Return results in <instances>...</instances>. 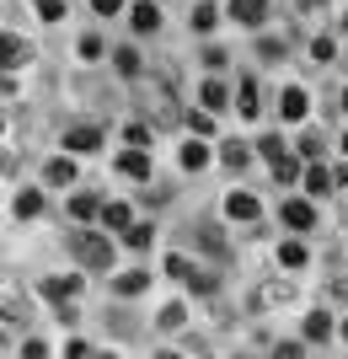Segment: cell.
<instances>
[{"mask_svg": "<svg viewBox=\"0 0 348 359\" xmlns=\"http://www.w3.org/2000/svg\"><path fill=\"white\" fill-rule=\"evenodd\" d=\"M76 257L91 263V269H107V263H113V241L97 236V231H81V236H76Z\"/></svg>", "mask_w": 348, "mask_h": 359, "instance_id": "6da1fadb", "label": "cell"}, {"mask_svg": "<svg viewBox=\"0 0 348 359\" xmlns=\"http://www.w3.org/2000/svg\"><path fill=\"white\" fill-rule=\"evenodd\" d=\"M284 225H295V231H311V225H316V210H311L305 198H289V204H284Z\"/></svg>", "mask_w": 348, "mask_h": 359, "instance_id": "7a4b0ae2", "label": "cell"}, {"mask_svg": "<svg viewBox=\"0 0 348 359\" xmlns=\"http://www.w3.org/2000/svg\"><path fill=\"white\" fill-rule=\"evenodd\" d=\"M97 145H102V129H91V123H81V129L64 135V150H97Z\"/></svg>", "mask_w": 348, "mask_h": 359, "instance_id": "3957f363", "label": "cell"}, {"mask_svg": "<svg viewBox=\"0 0 348 359\" xmlns=\"http://www.w3.org/2000/svg\"><path fill=\"white\" fill-rule=\"evenodd\" d=\"M225 215H230V220H258V198H252V194H230Z\"/></svg>", "mask_w": 348, "mask_h": 359, "instance_id": "277c9868", "label": "cell"}, {"mask_svg": "<svg viewBox=\"0 0 348 359\" xmlns=\"http://www.w3.org/2000/svg\"><path fill=\"white\" fill-rule=\"evenodd\" d=\"M263 6H268V0H230L236 22H246V27H258V22H263Z\"/></svg>", "mask_w": 348, "mask_h": 359, "instance_id": "5b68a950", "label": "cell"}, {"mask_svg": "<svg viewBox=\"0 0 348 359\" xmlns=\"http://www.w3.org/2000/svg\"><path fill=\"white\" fill-rule=\"evenodd\" d=\"M273 177H279V182H295V177H300V161H295V156H289V150H279V156H273Z\"/></svg>", "mask_w": 348, "mask_h": 359, "instance_id": "8992f818", "label": "cell"}, {"mask_svg": "<svg viewBox=\"0 0 348 359\" xmlns=\"http://www.w3.org/2000/svg\"><path fill=\"white\" fill-rule=\"evenodd\" d=\"M118 166L129 172V177H151V156H145V150H129V156H118Z\"/></svg>", "mask_w": 348, "mask_h": 359, "instance_id": "52a82bcc", "label": "cell"}, {"mask_svg": "<svg viewBox=\"0 0 348 359\" xmlns=\"http://www.w3.org/2000/svg\"><path fill=\"white\" fill-rule=\"evenodd\" d=\"M81 290V279H43V295L48 300H70Z\"/></svg>", "mask_w": 348, "mask_h": 359, "instance_id": "ba28073f", "label": "cell"}, {"mask_svg": "<svg viewBox=\"0 0 348 359\" xmlns=\"http://www.w3.org/2000/svg\"><path fill=\"white\" fill-rule=\"evenodd\" d=\"M198 102L209 107V113H220V107H225V86H220V81H204V91H198Z\"/></svg>", "mask_w": 348, "mask_h": 359, "instance_id": "9c48e42d", "label": "cell"}, {"mask_svg": "<svg viewBox=\"0 0 348 359\" xmlns=\"http://www.w3.org/2000/svg\"><path fill=\"white\" fill-rule=\"evenodd\" d=\"M327 332H333V316H327V311H311V316H305V338H316V344H321Z\"/></svg>", "mask_w": 348, "mask_h": 359, "instance_id": "30bf717a", "label": "cell"}, {"mask_svg": "<svg viewBox=\"0 0 348 359\" xmlns=\"http://www.w3.org/2000/svg\"><path fill=\"white\" fill-rule=\"evenodd\" d=\"M279 113H284V118H305V91H300V86H289V91H284V107H279Z\"/></svg>", "mask_w": 348, "mask_h": 359, "instance_id": "8fae6325", "label": "cell"}, {"mask_svg": "<svg viewBox=\"0 0 348 359\" xmlns=\"http://www.w3.org/2000/svg\"><path fill=\"white\" fill-rule=\"evenodd\" d=\"M258 81H242V118H258Z\"/></svg>", "mask_w": 348, "mask_h": 359, "instance_id": "7c38bea8", "label": "cell"}, {"mask_svg": "<svg viewBox=\"0 0 348 359\" xmlns=\"http://www.w3.org/2000/svg\"><path fill=\"white\" fill-rule=\"evenodd\" d=\"M97 210H102V204H97L91 194H76V198H70V215H76V220H91Z\"/></svg>", "mask_w": 348, "mask_h": 359, "instance_id": "4fadbf2b", "label": "cell"}, {"mask_svg": "<svg viewBox=\"0 0 348 359\" xmlns=\"http://www.w3.org/2000/svg\"><path fill=\"white\" fill-rule=\"evenodd\" d=\"M155 22H161L155 6H134V32H155Z\"/></svg>", "mask_w": 348, "mask_h": 359, "instance_id": "5bb4252c", "label": "cell"}, {"mask_svg": "<svg viewBox=\"0 0 348 359\" xmlns=\"http://www.w3.org/2000/svg\"><path fill=\"white\" fill-rule=\"evenodd\" d=\"M279 263H284V269H300V263H305V247H300V241H284V247H279Z\"/></svg>", "mask_w": 348, "mask_h": 359, "instance_id": "9a60e30c", "label": "cell"}, {"mask_svg": "<svg viewBox=\"0 0 348 359\" xmlns=\"http://www.w3.org/2000/svg\"><path fill=\"white\" fill-rule=\"evenodd\" d=\"M182 166H188V172H198V166H209V150H204V145L193 140V145L182 150Z\"/></svg>", "mask_w": 348, "mask_h": 359, "instance_id": "2e32d148", "label": "cell"}, {"mask_svg": "<svg viewBox=\"0 0 348 359\" xmlns=\"http://www.w3.org/2000/svg\"><path fill=\"white\" fill-rule=\"evenodd\" d=\"M38 210H43V194H16V215L22 220H32Z\"/></svg>", "mask_w": 348, "mask_h": 359, "instance_id": "e0dca14e", "label": "cell"}, {"mask_svg": "<svg viewBox=\"0 0 348 359\" xmlns=\"http://www.w3.org/2000/svg\"><path fill=\"white\" fill-rule=\"evenodd\" d=\"M220 156H225V166H230V172H242V166H246V145H242V140H230V145L220 150Z\"/></svg>", "mask_w": 348, "mask_h": 359, "instance_id": "ac0fdd59", "label": "cell"}, {"mask_svg": "<svg viewBox=\"0 0 348 359\" xmlns=\"http://www.w3.org/2000/svg\"><path fill=\"white\" fill-rule=\"evenodd\" d=\"M305 188H311V194H327V188H333V172L311 166V172H305Z\"/></svg>", "mask_w": 348, "mask_h": 359, "instance_id": "d6986e66", "label": "cell"}, {"mask_svg": "<svg viewBox=\"0 0 348 359\" xmlns=\"http://www.w3.org/2000/svg\"><path fill=\"white\" fill-rule=\"evenodd\" d=\"M107 225H113V231H129V204H107Z\"/></svg>", "mask_w": 348, "mask_h": 359, "instance_id": "ffe728a7", "label": "cell"}, {"mask_svg": "<svg viewBox=\"0 0 348 359\" xmlns=\"http://www.w3.org/2000/svg\"><path fill=\"white\" fill-rule=\"evenodd\" d=\"M118 75H129V81L139 75V54L134 48H118Z\"/></svg>", "mask_w": 348, "mask_h": 359, "instance_id": "44dd1931", "label": "cell"}, {"mask_svg": "<svg viewBox=\"0 0 348 359\" xmlns=\"http://www.w3.org/2000/svg\"><path fill=\"white\" fill-rule=\"evenodd\" d=\"M151 285V279H145V273H123L118 279V295H139V290Z\"/></svg>", "mask_w": 348, "mask_h": 359, "instance_id": "7402d4cb", "label": "cell"}, {"mask_svg": "<svg viewBox=\"0 0 348 359\" xmlns=\"http://www.w3.org/2000/svg\"><path fill=\"white\" fill-rule=\"evenodd\" d=\"M70 177H76V166L64 161V156H60V161H48V182H70Z\"/></svg>", "mask_w": 348, "mask_h": 359, "instance_id": "603a6c76", "label": "cell"}, {"mask_svg": "<svg viewBox=\"0 0 348 359\" xmlns=\"http://www.w3.org/2000/svg\"><path fill=\"white\" fill-rule=\"evenodd\" d=\"M167 273H172V279H188V285L198 279V273L188 269V257H167Z\"/></svg>", "mask_w": 348, "mask_h": 359, "instance_id": "cb8c5ba5", "label": "cell"}, {"mask_svg": "<svg viewBox=\"0 0 348 359\" xmlns=\"http://www.w3.org/2000/svg\"><path fill=\"white\" fill-rule=\"evenodd\" d=\"M151 236H155L151 225H129V236H123V241H129V247H151Z\"/></svg>", "mask_w": 348, "mask_h": 359, "instance_id": "d4e9b609", "label": "cell"}, {"mask_svg": "<svg viewBox=\"0 0 348 359\" xmlns=\"http://www.w3.org/2000/svg\"><path fill=\"white\" fill-rule=\"evenodd\" d=\"M32 6H38V16H48V22H60V16H64V0H32Z\"/></svg>", "mask_w": 348, "mask_h": 359, "instance_id": "484cf974", "label": "cell"}, {"mask_svg": "<svg viewBox=\"0 0 348 359\" xmlns=\"http://www.w3.org/2000/svg\"><path fill=\"white\" fill-rule=\"evenodd\" d=\"M193 27H198V32L214 27V6H198V11H193Z\"/></svg>", "mask_w": 348, "mask_h": 359, "instance_id": "4316f807", "label": "cell"}, {"mask_svg": "<svg viewBox=\"0 0 348 359\" xmlns=\"http://www.w3.org/2000/svg\"><path fill=\"white\" fill-rule=\"evenodd\" d=\"M22 60H27V48L16 43V38H6V65H22Z\"/></svg>", "mask_w": 348, "mask_h": 359, "instance_id": "83f0119b", "label": "cell"}, {"mask_svg": "<svg viewBox=\"0 0 348 359\" xmlns=\"http://www.w3.org/2000/svg\"><path fill=\"white\" fill-rule=\"evenodd\" d=\"M161 327H167V332L182 327V306H167V311H161Z\"/></svg>", "mask_w": 348, "mask_h": 359, "instance_id": "f1b7e54d", "label": "cell"}, {"mask_svg": "<svg viewBox=\"0 0 348 359\" xmlns=\"http://www.w3.org/2000/svg\"><path fill=\"white\" fill-rule=\"evenodd\" d=\"M81 54H86V60H102V38H81Z\"/></svg>", "mask_w": 348, "mask_h": 359, "instance_id": "f546056e", "label": "cell"}, {"mask_svg": "<svg viewBox=\"0 0 348 359\" xmlns=\"http://www.w3.org/2000/svg\"><path fill=\"white\" fill-rule=\"evenodd\" d=\"M311 54H316V65L333 60V38H316V43H311Z\"/></svg>", "mask_w": 348, "mask_h": 359, "instance_id": "4dcf8cb0", "label": "cell"}, {"mask_svg": "<svg viewBox=\"0 0 348 359\" xmlns=\"http://www.w3.org/2000/svg\"><path fill=\"white\" fill-rule=\"evenodd\" d=\"M258 150H263V156H268V161H273V156H279V150H284V140H279V135H268V140H263Z\"/></svg>", "mask_w": 348, "mask_h": 359, "instance_id": "1f68e13d", "label": "cell"}, {"mask_svg": "<svg viewBox=\"0 0 348 359\" xmlns=\"http://www.w3.org/2000/svg\"><path fill=\"white\" fill-rule=\"evenodd\" d=\"M300 156H321V135H305L300 140Z\"/></svg>", "mask_w": 348, "mask_h": 359, "instance_id": "d6a6232c", "label": "cell"}, {"mask_svg": "<svg viewBox=\"0 0 348 359\" xmlns=\"http://www.w3.org/2000/svg\"><path fill=\"white\" fill-rule=\"evenodd\" d=\"M118 6H123V0H91V11H97V16H113Z\"/></svg>", "mask_w": 348, "mask_h": 359, "instance_id": "836d02e7", "label": "cell"}, {"mask_svg": "<svg viewBox=\"0 0 348 359\" xmlns=\"http://www.w3.org/2000/svg\"><path fill=\"white\" fill-rule=\"evenodd\" d=\"M300 6H305V11H311V6H321V0H300Z\"/></svg>", "mask_w": 348, "mask_h": 359, "instance_id": "e575fe53", "label": "cell"}, {"mask_svg": "<svg viewBox=\"0 0 348 359\" xmlns=\"http://www.w3.org/2000/svg\"><path fill=\"white\" fill-rule=\"evenodd\" d=\"M343 113H348V91H343Z\"/></svg>", "mask_w": 348, "mask_h": 359, "instance_id": "d590c367", "label": "cell"}, {"mask_svg": "<svg viewBox=\"0 0 348 359\" xmlns=\"http://www.w3.org/2000/svg\"><path fill=\"white\" fill-rule=\"evenodd\" d=\"M343 338H348V322H343Z\"/></svg>", "mask_w": 348, "mask_h": 359, "instance_id": "8d00e7d4", "label": "cell"}, {"mask_svg": "<svg viewBox=\"0 0 348 359\" xmlns=\"http://www.w3.org/2000/svg\"><path fill=\"white\" fill-rule=\"evenodd\" d=\"M343 150H348V140H343Z\"/></svg>", "mask_w": 348, "mask_h": 359, "instance_id": "74e56055", "label": "cell"}]
</instances>
